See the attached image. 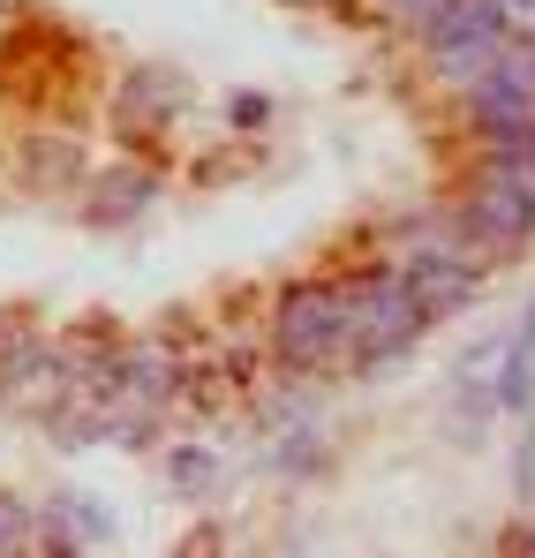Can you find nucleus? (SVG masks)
Masks as SVG:
<instances>
[{
	"label": "nucleus",
	"instance_id": "nucleus-14",
	"mask_svg": "<svg viewBox=\"0 0 535 558\" xmlns=\"http://www.w3.org/2000/svg\"><path fill=\"white\" fill-rule=\"evenodd\" d=\"M69 521H76V529H84V536H113V521H106V513H98V506H84V498H76V506H69Z\"/></svg>",
	"mask_w": 535,
	"mask_h": 558
},
{
	"label": "nucleus",
	"instance_id": "nucleus-18",
	"mask_svg": "<svg viewBox=\"0 0 535 558\" xmlns=\"http://www.w3.org/2000/svg\"><path fill=\"white\" fill-rule=\"evenodd\" d=\"M528 558H535V536H528Z\"/></svg>",
	"mask_w": 535,
	"mask_h": 558
},
{
	"label": "nucleus",
	"instance_id": "nucleus-3",
	"mask_svg": "<svg viewBox=\"0 0 535 558\" xmlns=\"http://www.w3.org/2000/svg\"><path fill=\"white\" fill-rule=\"evenodd\" d=\"M423 325H430V317H423V302H415L408 272H369L355 287V325H348V348H355L362 363H385V355H392V348H408Z\"/></svg>",
	"mask_w": 535,
	"mask_h": 558
},
{
	"label": "nucleus",
	"instance_id": "nucleus-4",
	"mask_svg": "<svg viewBox=\"0 0 535 558\" xmlns=\"http://www.w3.org/2000/svg\"><path fill=\"white\" fill-rule=\"evenodd\" d=\"M460 219H467V234H475L483 250H513V242L535 234V182L513 174V167H498V174L475 182V196L460 204Z\"/></svg>",
	"mask_w": 535,
	"mask_h": 558
},
{
	"label": "nucleus",
	"instance_id": "nucleus-13",
	"mask_svg": "<svg viewBox=\"0 0 535 558\" xmlns=\"http://www.w3.org/2000/svg\"><path fill=\"white\" fill-rule=\"evenodd\" d=\"M385 8H392L400 23H438V15H446L452 0H385Z\"/></svg>",
	"mask_w": 535,
	"mask_h": 558
},
{
	"label": "nucleus",
	"instance_id": "nucleus-6",
	"mask_svg": "<svg viewBox=\"0 0 535 558\" xmlns=\"http://www.w3.org/2000/svg\"><path fill=\"white\" fill-rule=\"evenodd\" d=\"M174 106H181V76H167V69H136V76L121 84V106H113V121H121V136H144V121L159 129Z\"/></svg>",
	"mask_w": 535,
	"mask_h": 558
},
{
	"label": "nucleus",
	"instance_id": "nucleus-17",
	"mask_svg": "<svg viewBox=\"0 0 535 558\" xmlns=\"http://www.w3.org/2000/svg\"><path fill=\"white\" fill-rule=\"evenodd\" d=\"M53 558H84V551H53Z\"/></svg>",
	"mask_w": 535,
	"mask_h": 558
},
{
	"label": "nucleus",
	"instance_id": "nucleus-16",
	"mask_svg": "<svg viewBox=\"0 0 535 558\" xmlns=\"http://www.w3.org/2000/svg\"><path fill=\"white\" fill-rule=\"evenodd\" d=\"M204 551H211V544H204V536H196V544H189V551H181V558H204Z\"/></svg>",
	"mask_w": 535,
	"mask_h": 558
},
{
	"label": "nucleus",
	"instance_id": "nucleus-19",
	"mask_svg": "<svg viewBox=\"0 0 535 558\" xmlns=\"http://www.w3.org/2000/svg\"><path fill=\"white\" fill-rule=\"evenodd\" d=\"M521 8H535V0H521Z\"/></svg>",
	"mask_w": 535,
	"mask_h": 558
},
{
	"label": "nucleus",
	"instance_id": "nucleus-11",
	"mask_svg": "<svg viewBox=\"0 0 535 558\" xmlns=\"http://www.w3.org/2000/svg\"><path fill=\"white\" fill-rule=\"evenodd\" d=\"M38 544V513L23 498H0V558H31Z\"/></svg>",
	"mask_w": 535,
	"mask_h": 558
},
{
	"label": "nucleus",
	"instance_id": "nucleus-7",
	"mask_svg": "<svg viewBox=\"0 0 535 558\" xmlns=\"http://www.w3.org/2000/svg\"><path fill=\"white\" fill-rule=\"evenodd\" d=\"M408 287H415L423 317H446V310H460V302L475 294V265H452V257H415Z\"/></svg>",
	"mask_w": 535,
	"mask_h": 558
},
{
	"label": "nucleus",
	"instance_id": "nucleus-9",
	"mask_svg": "<svg viewBox=\"0 0 535 558\" xmlns=\"http://www.w3.org/2000/svg\"><path fill=\"white\" fill-rule=\"evenodd\" d=\"M535 392V317L521 325V340H513V355H506V377H498V400L506 408H528Z\"/></svg>",
	"mask_w": 535,
	"mask_h": 558
},
{
	"label": "nucleus",
	"instance_id": "nucleus-8",
	"mask_svg": "<svg viewBox=\"0 0 535 558\" xmlns=\"http://www.w3.org/2000/svg\"><path fill=\"white\" fill-rule=\"evenodd\" d=\"M144 204H151V174H144V167H113V174H98V182H90L84 211L98 219V227H121V219H136Z\"/></svg>",
	"mask_w": 535,
	"mask_h": 558
},
{
	"label": "nucleus",
	"instance_id": "nucleus-12",
	"mask_svg": "<svg viewBox=\"0 0 535 558\" xmlns=\"http://www.w3.org/2000/svg\"><path fill=\"white\" fill-rule=\"evenodd\" d=\"M167 475H174V490H189V498H196V490H211V475H219V461H211L204 446H181L174 461H167Z\"/></svg>",
	"mask_w": 535,
	"mask_h": 558
},
{
	"label": "nucleus",
	"instance_id": "nucleus-10",
	"mask_svg": "<svg viewBox=\"0 0 535 558\" xmlns=\"http://www.w3.org/2000/svg\"><path fill=\"white\" fill-rule=\"evenodd\" d=\"M490 76H498V84H513V92H528V98H535V38H513V31H506V46H498V61H490Z\"/></svg>",
	"mask_w": 535,
	"mask_h": 558
},
{
	"label": "nucleus",
	"instance_id": "nucleus-2",
	"mask_svg": "<svg viewBox=\"0 0 535 558\" xmlns=\"http://www.w3.org/2000/svg\"><path fill=\"white\" fill-rule=\"evenodd\" d=\"M423 31H430V61L446 84H483L498 46H506V0H452Z\"/></svg>",
	"mask_w": 535,
	"mask_h": 558
},
{
	"label": "nucleus",
	"instance_id": "nucleus-5",
	"mask_svg": "<svg viewBox=\"0 0 535 558\" xmlns=\"http://www.w3.org/2000/svg\"><path fill=\"white\" fill-rule=\"evenodd\" d=\"M475 98V121L506 144V151H535V98L513 92V84H498V76H483V84H467Z\"/></svg>",
	"mask_w": 535,
	"mask_h": 558
},
{
	"label": "nucleus",
	"instance_id": "nucleus-1",
	"mask_svg": "<svg viewBox=\"0 0 535 558\" xmlns=\"http://www.w3.org/2000/svg\"><path fill=\"white\" fill-rule=\"evenodd\" d=\"M348 325H355V287H332V279H302L279 294L271 310V348L287 363H325L348 348Z\"/></svg>",
	"mask_w": 535,
	"mask_h": 558
},
{
	"label": "nucleus",
	"instance_id": "nucleus-15",
	"mask_svg": "<svg viewBox=\"0 0 535 558\" xmlns=\"http://www.w3.org/2000/svg\"><path fill=\"white\" fill-rule=\"evenodd\" d=\"M23 8H31V0H0V15H23Z\"/></svg>",
	"mask_w": 535,
	"mask_h": 558
}]
</instances>
